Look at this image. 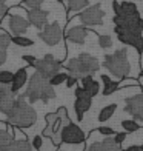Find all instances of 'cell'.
I'll return each mask as SVG.
<instances>
[{
	"label": "cell",
	"mask_w": 143,
	"mask_h": 151,
	"mask_svg": "<svg viewBox=\"0 0 143 151\" xmlns=\"http://www.w3.org/2000/svg\"><path fill=\"white\" fill-rule=\"evenodd\" d=\"M6 117H8V123L11 127L29 128L36 123L37 113L29 102H26L25 94H20L19 97H16L14 105H12L11 111L6 114Z\"/></svg>",
	"instance_id": "cell-1"
},
{
	"label": "cell",
	"mask_w": 143,
	"mask_h": 151,
	"mask_svg": "<svg viewBox=\"0 0 143 151\" xmlns=\"http://www.w3.org/2000/svg\"><path fill=\"white\" fill-rule=\"evenodd\" d=\"M25 97L28 99L29 104H36V102H49L51 99L56 97V91H54V86L49 83V80L42 77L39 73H34L29 82L28 86H26V91L23 93Z\"/></svg>",
	"instance_id": "cell-2"
},
{
	"label": "cell",
	"mask_w": 143,
	"mask_h": 151,
	"mask_svg": "<svg viewBox=\"0 0 143 151\" xmlns=\"http://www.w3.org/2000/svg\"><path fill=\"white\" fill-rule=\"evenodd\" d=\"M99 68H100L99 60L86 52L79 54L76 59H71L65 63V70L68 71V74L77 77L79 80L85 76H92L95 71H99Z\"/></svg>",
	"instance_id": "cell-3"
},
{
	"label": "cell",
	"mask_w": 143,
	"mask_h": 151,
	"mask_svg": "<svg viewBox=\"0 0 143 151\" xmlns=\"http://www.w3.org/2000/svg\"><path fill=\"white\" fill-rule=\"evenodd\" d=\"M103 66L109 71L117 80L126 79L131 73V63L128 60V50L122 48L112 54H108L103 59Z\"/></svg>",
	"instance_id": "cell-4"
},
{
	"label": "cell",
	"mask_w": 143,
	"mask_h": 151,
	"mask_svg": "<svg viewBox=\"0 0 143 151\" xmlns=\"http://www.w3.org/2000/svg\"><path fill=\"white\" fill-rule=\"evenodd\" d=\"M57 114H60L63 117V127H62V131H60L62 143H66V145H80V143H85L86 134L83 133V129H82L79 125L71 122L66 108L60 106L57 109Z\"/></svg>",
	"instance_id": "cell-5"
},
{
	"label": "cell",
	"mask_w": 143,
	"mask_h": 151,
	"mask_svg": "<svg viewBox=\"0 0 143 151\" xmlns=\"http://www.w3.org/2000/svg\"><path fill=\"white\" fill-rule=\"evenodd\" d=\"M45 120H46V127L43 128L42 136L51 139L52 145L59 148L62 145L60 131H62V127H63V117L57 113H49V114L45 116Z\"/></svg>",
	"instance_id": "cell-6"
},
{
	"label": "cell",
	"mask_w": 143,
	"mask_h": 151,
	"mask_svg": "<svg viewBox=\"0 0 143 151\" xmlns=\"http://www.w3.org/2000/svg\"><path fill=\"white\" fill-rule=\"evenodd\" d=\"M112 22L115 25V28H119L122 31L131 32L134 36H143V19L140 17V14H131V16H114Z\"/></svg>",
	"instance_id": "cell-7"
},
{
	"label": "cell",
	"mask_w": 143,
	"mask_h": 151,
	"mask_svg": "<svg viewBox=\"0 0 143 151\" xmlns=\"http://www.w3.org/2000/svg\"><path fill=\"white\" fill-rule=\"evenodd\" d=\"M62 62H59L56 57L52 56V54H46L45 57L42 59H37L36 65H34V68H36V73H39L42 77L48 79L49 80L52 76H56L57 73H60V68H62Z\"/></svg>",
	"instance_id": "cell-8"
},
{
	"label": "cell",
	"mask_w": 143,
	"mask_h": 151,
	"mask_svg": "<svg viewBox=\"0 0 143 151\" xmlns=\"http://www.w3.org/2000/svg\"><path fill=\"white\" fill-rule=\"evenodd\" d=\"M103 17H105V11L102 9V6L97 5H92V6H88L83 11L79 14V20L82 22V25L85 26H97L103 23Z\"/></svg>",
	"instance_id": "cell-9"
},
{
	"label": "cell",
	"mask_w": 143,
	"mask_h": 151,
	"mask_svg": "<svg viewBox=\"0 0 143 151\" xmlns=\"http://www.w3.org/2000/svg\"><path fill=\"white\" fill-rule=\"evenodd\" d=\"M63 36H65L63 29H62V26H60L57 22L48 23L45 28L40 29V32H39V37L42 39L46 45H49V46L59 45L60 42H62Z\"/></svg>",
	"instance_id": "cell-10"
},
{
	"label": "cell",
	"mask_w": 143,
	"mask_h": 151,
	"mask_svg": "<svg viewBox=\"0 0 143 151\" xmlns=\"http://www.w3.org/2000/svg\"><path fill=\"white\" fill-rule=\"evenodd\" d=\"M91 105H92V97L80 85L76 86V102H74V111H76L77 120H83V114L91 108Z\"/></svg>",
	"instance_id": "cell-11"
},
{
	"label": "cell",
	"mask_w": 143,
	"mask_h": 151,
	"mask_svg": "<svg viewBox=\"0 0 143 151\" xmlns=\"http://www.w3.org/2000/svg\"><path fill=\"white\" fill-rule=\"evenodd\" d=\"M125 111L132 116L134 120L143 122V94H135L126 99Z\"/></svg>",
	"instance_id": "cell-12"
},
{
	"label": "cell",
	"mask_w": 143,
	"mask_h": 151,
	"mask_svg": "<svg viewBox=\"0 0 143 151\" xmlns=\"http://www.w3.org/2000/svg\"><path fill=\"white\" fill-rule=\"evenodd\" d=\"M14 102H16V94L11 91V86L0 83V113L6 116L11 111Z\"/></svg>",
	"instance_id": "cell-13"
},
{
	"label": "cell",
	"mask_w": 143,
	"mask_h": 151,
	"mask_svg": "<svg viewBox=\"0 0 143 151\" xmlns=\"http://www.w3.org/2000/svg\"><path fill=\"white\" fill-rule=\"evenodd\" d=\"M29 20L20 14H9V31L14 36H23L29 28Z\"/></svg>",
	"instance_id": "cell-14"
},
{
	"label": "cell",
	"mask_w": 143,
	"mask_h": 151,
	"mask_svg": "<svg viewBox=\"0 0 143 151\" xmlns=\"http://www.w3.org/2000/svg\"><path fill=\"white\" fill-rule=\"evenodd\" d=\"M88 34H89V29H88L85 25H77V26H72V28L68 29L65 37H66L68 42L82 45V43H85Z\"/></svg>",
	"instance_id": "cell-15"
},
{
	"label": "cell",
	"mask_w": 143,
	"mask_h": 151,
	"mask_svg": "<svg viewBox=\"0 0 143 151\" xmlns=\"http://www.w3.org/2000/svg\"><path fill=\"white\" fill-rule=\"evenodd\" d=\"M28 11V20L29 23L34 25L37 29H43L48 25V11H43L40 8L36 9H26Z\"/></svg>",
	"instance_id": "cell-16"
},
{
	"label": "cell",
	"mask_w": 143,
	"mask_h": 151,
	"mask_svg": "<svg viewBox=\"0 0 143 151\" xmlns=\"http://www.w3.org/2000/svg\"><path fill=\"white\" fill-rule=\"evenodd\" d=\"M26 82H28V70L26 68H20V70H17L14 73V79H12L11 82V91L17 94L22 88L26 85Z\"/></svg>",
	"instance_id": "cell-17"
},
{
	"label": "cell",
	"mask_w": 143,
	"mask_h": 151,
	"mask_svg": "<svg viewBox=\"0 0 143 151\" xmlns=\"http://www.w3.org/2000/svg\"><path fill=\"white\" fill-rule=\"evenodd\" d=\"M88 151H122L120 145L114 142L112 137H106V139L100 142H94L92 145H89Z\"/></svg>",
	"instance_id": "cell-18"
},
{
	"label": "cell",
	"mask_w": 143,
	"mask_h": 151,
	"mask_svg": "<svg viewBox=\"0 0 143 151\" xmlns=\"http://www.w3.org/2000/svg\"><path fill=\"white\" fill-rule=\"evenodd\" d=\"M80 86L91 96V97H95L100 93V83L95 80L92 76H85V77L80 79Z\"/></svg>",
	"instance_id": "cell-19"
},
{
	"label": "cell",
	"mask_w": 143,
	"mask_h": 151,
	"mask_svg": "<svg viewBox=\"0 0 143 151\" xmlns=\"http://www.w3.org/2000/svg\"><path fill=\"white\" fill-rule=\"evenodd\" d=\"M102 79V83H103V90H102V93H103V96H111L112 93H115L119 90V88H122V80H112L109 76L106 74H102L100 76Z\"/></svg>",
	"instance_id": "cell-20"
},
{
	"label": "cell",
	"mask_w": 143,
	"mask_h": 151,
	"mask_svg": "<svg viewBox=\"0 0 143 151\" xmlns=\"http://www.w3.org/2000/svg\"><path fill=\"white\" fill-rule=\"evenodd\" d=\"M2 151H32V145H31V142L26 140V137H22V139L14 137L12 142L8 147H5Z\"/></svg>",
	"instance_id": "cell-21"
},
{
	"label": "cell",
	"mask_w": 143,
	"mask_h": 151,
	"mask_svg": "<svg viewBox=\"0 0 143 151\" xmlns=\"http://www.w3.org/2000/svg\"><path fill=\"white\" fill-rule=\"evenodd\" d=\"M117 111V105L115 104H109V105H106V106H103L100 109V113H99V122H106V120H109L112 116H114V113Z\"/></svg>",
	"instance_id": "cell-22"
},
{
	"label": "cell",
	"mask_w": 143,
	"mask_h": 151,
	"mask_svg": "<svg viewBox=\"0 0 143 151\" xmlns=\"http://www.w3.org/2000/svg\"><path fill=\"white\" fill-rule=\"evenodd\" d=\"M88 3H89V0H68V5L66 8L69 12H77V11H83Z\"/></svg>",
	"instance_id": "cell-23"
},
{
	"label": "cell",
	"mask_w": 143,
	"mask_h": 151,
	"mask_svg": "<svg viewBox=\"0 0 143 151\" xmlns=\"http://www.w3.org/2000/svg\"><path fill=\"white\" fill-rule=\"evenodd\" d=\"M11 43H14L20 48H28V46H32L34 42H32V39L29 37H25V36H12L11 37Z\"/></svg>",
	"instance_id": "cell-24"
},
{
	"label": "cell",
	"mask_w": 143,
	"mask_h": 151,
	"mask_svg": "<svg viewBox=\"0 0 143 151\" xmlns=\"http://www.w3.org/2000/svg\"><path fill=\"white\" fill-rule=\"evenodd\" d=\"M14 139V134L9 133L8 129H0V151H2L5 147H8L9 143Z\"/></svg>",
	"instance_id": "cell-25"
},
{
	"label": "cell",
	"mask_w": 143,
	"mask_h": 151,
	"mask_svg": "<svg viewBox=\"0 0 143 151\" xmlns=\"http://www.w3.org/2000/svg\"><path fill=\"white\" fill-rule=\"evenodd\" d=\"M122 128H123L126 133H135L140 128V125H139V122L134 120V119H126V120H122Z\"/></svg>",
	"instance_id": "cell-26"
},
{
	"label": "cell",
	"mask_w": 143,
	"mask_h": 151,
	"mask_svg": "<svg viewBox=\"0 0 143 151\" xmlns=\"http://www.w3.org/2000/svg\"><path fill=\"white\" fill-rule=\"evenodd\" d=\"M68 73H57L56 76H52V77L49 79V83L52 85V86H59V85H62V83H65L66 82V79H68Z\"/></svg>",
	"instance_id": "cell-27"
},
{
	"label": "cell",
	"mask_w": 143,
	"mask_h": 151,
	"mask_svg": "<svg viewBox=\"0 0 143 151\" xmlns=\"http://www.w3.org/2000/svg\"><path fill=\"white\" fill-rule=\"evenodd\" d=\"M99 46L103 48V50H108V48L112 46V39L108 34H100L99 36Z\"/></svg>",
	"instance_id": "cell-28"
},
{
	"label": "cell",
	"mask_w": 143,
	"mask_h": 151,
	"mask_svg": "<svg viewBox=\"0 0 143 151\" xmlns=\"http://www.w3.org/2000/svg\"><path fill=\"white\" fill-rule=\"evenodd\" d=\"M12 79H14V73H11V71H0V83L2 85H11V82Z\"/></svg>",
	"instance_id": "cell-29"
},
{
	"label": "cell",
	"mask_w": 143,
	"mask_h": 151,
	"mask_svg": "<svg viewBox=\"0 0 143 151\" xmlns=\"http://www.w3.org/2000/svg\"><path fill=\"white\" fill-rule=\"evenodd\" d=\"M31 145L34 150H37V151H42L43 150V145H45V137L42 134H37V136H34L32 137V142H31Z\"/></svg>",
	"instance_id": "cell-30"
},
{
	"label": "cell",
	"mask_w": 143,
	"mask_h": 151,
	"mask_svg": "<svg viewBox=\"0 0 143 151\" xmlns=\"http://www.w3.org/2000/svg\"><path fill=\"white\" fill-rule=\"evenodd\" d=\"M11 43V36L6 34L5 31H0V50H8Z\"/></svg>",
	"instance_id": "cell-31"
},
{
	"label": "cell",
	"mask_w": 143,
	"mask_h": 151,
	"mask_svg": "<svg viewBox=\"0 0 143 151\" xmlns=\"http://www.w3.org/2000/svg\"><path fill=\"white\" fill-rule=\"evenodd\" d=\"M97 133L105 136V137H114L115 136V131L111 128V127H99L97 128Z\"/></svg>",
	"instance_id": "cell-32"
},
{
	"label": "cell",
	"mask_w": 143,
	"mask_h": 151,
	"mask_svg": "<svg viewBox=\"0 0 143 151\" xmlns=\"http://www.w3.org/2000/svg\"><path fill=\"white\" fill-rule=\"evenodd\" d=\"M23 3L28 6L29 9H36V8H40V6H42L43 0H25Z\"/></svg>",
	"instance_id": "cell-33"
},
{
	"label": "cell",
	"mask_w": 143,
	"mask_h": 151,
	"mask_svg": "<svg viewBox=\"0 0 143 151\" xmlns=\"http://www.w3.org/2000/svg\"><path fill=\"white\" fill-rule=\"evenodd\" d=\"M8 6H6V0H0V23L5 19V16H8Z\"/></svg>",
	"instance_id": "cell-34"
},
{
	"label": "cell",
	"mask_w": 143,
	"mask_h": 151,
	"mask_svg": "<svg viewBox=\"0 0 143 151\" xmlns=\"http://www.w3.org/2000/svg\"><path fill=\"white\" fill-rule=\"evenodd\" d=\"M126 131H123V133H115V136L112 137V139H114V142L115 143H117V145H122V143H123L125 142V139H126Z\"/></svg>",
	"instance_id": "cell-35"
},
{
	"label": "cell",
	"mask_w": 143,
	"mask_h": 151,
	"mask_svg": "<svg viewBox=\"0 0 143 151\" xmlns=\"http://www.w3.org/2000/svg\"><path fill=\"white\" fill-rule=\"evenodd\" d=\"M77 82H79L77 77H74V76H68V79H66V82H65V85H66L68 88H72V86H76V85H77Z\"/></svg>",
	"instance_id": "cell-36"
},
{
	"label": "cell",
	"mask_w": 143,
	"mask_h": 151,
	"mask_svg": "<svg viewBox=\"0 0 143 151\" xmlns=\"http://www.w3.org/2000/svg\"><path fill=\"white\" fill-rule=\"evenodd\" d=\"M22 59H23V60H25L29 66H34V65H36V62H37V59L34 57V56H29V54H25V56H23Z\"/></svg>",
	"instance_id": "cell-37"
},
{
	"label": "cell",
	"mask_w": 143,
	"mask_h": 151,
	"mask_svg": "<svg viewBox=\"0 0 143 151\" xmlns=\"http://www.w3.org/2000/svg\"><path fill=\"white\" fill-rule=\"evenodd\" d=\"M6 51H8V50H0V66H2L5 62H6V56H8Z\"/></svg>",
	"instance_id": "cell-38"
},
{
	"label": "cell",
	"mask_w": 143,
	"mask_h": 151,
	"mask_svg": "<svg viewBox=\"0 0 143 151\" xmlns=\"http://www.w3.org/2000/svg\"><path fill=\"white\" fill-rule=\"evenodd\" d=\"M122 151H142V150H140V145H131L128 148H123Z\"/></svg>",
	"instance_id": "cell-39"
},
{
	"label": "cell",
	"mask_w": 143,
	"mask_h": 151,
	"mask_svg": "<svg viewBox=\"0 0 143 151\" xmlns=\"http://www.w3.org/2000/svg\"><path fill=\"white\" fill-rule=\"evenodd\" d=\"M142 68H143V56H142ZM142 73H143V70H142Z\"/></svg>",
	"instance_id": "cell-40"
},
{
	"label": "cell",
	"mask_w": 143,
	"mask_h": 151,
	"mask_svg": "<svg viewBox=\"0 0 143 151\" xmlns=\"http://www.w3.org/2000/svg\"><path fill=\"white\" fill-rule=\"evenodd\" d=\"M57 2H59V3H63V2H65V0H57Z\"/></svg>",
	"instance_id": "cell-41"
},
{
	"label": "cell",
	"mask_w": 143,
	"mask_h": 151,
	"mask_svg": "<svg viewBox=\"0 0 143 151\" xmlns=\"http://www.w3.org/2000/svg\"><path fill=\"white\" fill-rule=\"evenodd\" d=\"M140 150H142V151H143V145H140Z\"/></svg>",
	"instance_id": "cell-42"
}]
</instances>
